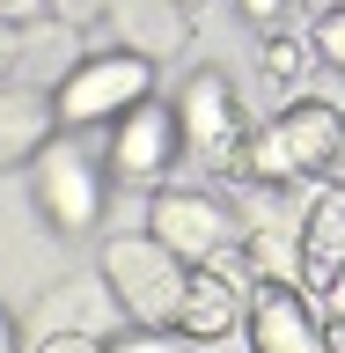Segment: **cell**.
Masks as SVG:
<instances>
[{"mask_svg": "<svg viewBox=\"0 0 345 353\" xmlns=\"http://www.w3.org/2000/svg\"><path fill=\"white\" fill-rule=\"evenodd\" d=\"M331 176H345V110L316 103V96H294L286 110H272L250 132L242 184H258V192H302V184H331Z\"/></svg>", "mask_w": 345, "mask_h": 353, "instance_id": "obj_1", "label": "cell"}, {"mask_svg": "<svg viewBox=\"0 0 345 353\" xmlns=\"http://www.w3.org/2000/svg\"><path fill=\"white\" fill-rule=\"evenodd\" d=\"M103 280H110V294L125 302L132 324L176 331V316H184V287H191V265L176 258L162 236H110L103 243Z\"/></svg>", "mask_w": 345, "mask_h": 353, "instance_id": "obj_2", "label": "cell"}, {"mask_svg": "<svg viewBox=\"0 0 345 353\" xmlns=\"http://www.w3.org/2000/svg\"><path fill=\"white\" fill-rule=\"evenodd\" d=\"M176 125H184V154H191L206 176H236V184H242V162H250V132H258V125H250L242 96L220 81L213 66L184 81V96H176Z\"/></svg>", "mask_w": 345, "mask_h": 353, "instance_id": "obj_3", "label": "cell"}, {"mask_svg": "<svg viewBox=\"0 0 345 353\" xmlns=\"http://www.w3.org/2000/svg\"><path fill=\"white\" fill-rule=\"evenodd\" d=\"M154 96V59L147 52H88L59 88H52V103H59V125L66 132H96L103 118H125Z\"/></svg>", "mask_w": 345, "mask_h": 353, "instance_id": "obj_4", "label": "cell"}, {"mask_svg": "<svg viewBox=\"0 0 345 353\" xmlns=\"http://www.w3.org/2000/svg\"><path fill=\"white\" fill-rule=\"evenodd\" d=\"M147 236H162L184 265H220L242 250V214L198 184H162L147 192Z\"/></svg>", "mask_w": 345, "mask_h": 353, "instance_id": "obj_5", "label": "cell"}, {"mask_svg": "<svg viewBox=\"0 0 345 353\" xmlns=\"http://www.w3.org/2000/svg\"><path fill=\"white\" fill-rule=\"evenodd\" d=\"M103 162L81 148V140H52V148L30 162V192H37V214L59 228V236H88L103 221Z\"/></svg>", "mask_w": 345, "mask_h": 353, "instance_id": "obj_6", "label": "cell"}, {"mask_svg": "<svg viewBox=\"0 0 345 353\" xmlns=\"http://www.w3.org/2000/svg\"><path fill=\"white\" fill-rule=\"evenodd\" d=\"M184 154V125H176V103H140L110 125V148H103V170L110 184H132V192H162V176L176 170Z\"/></svg>", "mask_w": 345, "mask_h": 353, "instance_id": "obj_7", "label": "cell"}, {"mask_svg": "<svg viewBox=\"0 0 345 353\" xmlns=\"http://www.w3.org/2000/svg\"><path fill=\"white\" fill-rule=\"evenodd\" d=\"M242 331H250V353H331L324 324L294 280H258L250 287V309H242Z\"/></svg>", "mask_w": 345, "mask_h": 353, "instance_id": "obj_8", "label": "cell"}, {"mask_svg": "<svg viewBox=\"0 0 345 353\" xmlns=\"http://www.w3.org/2000/svg\"><path fill=\"white\" fill-rule=\"evenodd\" d=\"M250 272H242V250L220 265H191V287H184V316H176V331L184 339H228V331L242 324V309H250Z\"/></svg>", "mask_w": 345, "mask_h": 353, "instance_id": "obj_9", "label": "cell"}, {"mask_svg": "<svg viewBox=\"0 0 345 353\" xmlns=\"http://www.w3.org/2000/svg\"><path fill=\"white\" fill-rule=\"evenodd\" d=\"M59 132V103L44 88H0V170H30Z\"/></svg>", "mask_w": 345, "mask_h": 353, "instance_id": "obj_10", "label": "cell"}, {"mask_svg": "<svg viewBox=\"0 0 345 353\" xmlns=\"http://www.w3.org/2000/svg\"><path fill=\"white\" fill-rule=\"evenodd\" d=\"M338 265H345V184H316L309 221H302V280H309V294H316Z\"/></svg>", "mask_w": 345, "mask_h": 353, "instance_id": "obj_11", "label": "cell"}, {"mask_svg": "<svg viewBox=\"0 0 345 353\" xmlns=\"http://www.w3.org/2000/svg\"><path fill=\"white\" fill-rule=\"evenodd\" d=\"M110 22L125 30V52H176L184 44V0H110Z\"/></svg>", "mask_w": 345, "mask_h": 353, "instance_id": "obj_12", "label": "cell"}, {"mask_svg": "<svg viewBox=\"0 0 345 353\" xmlns=\"http://www.w3.org/2000/svg\"><path fill=\"white\" fill-rule=\"evenodd\" d=\"M309 44L302 37H286V30H264V44H258V74H264V88H272V96H286V103H294V96H302V81H309Z\"/></svg>", "mask_w": 345, "mask_h": 353, "instance_id": "obj_13", "label": "cell"}, {"mask_svg": "<svg viewBox=\"0 0 345 353\" xmlns=\"http://www.w3.org/2000/svg\"><path fill=\"white\" fill-rule=\"evenodd\" d=\"M198 339H184V331H147V324H132L125 339H103V353H191Z\"/></svg>", "mask_w": 345, "mask_h": 353, "instance_id": "obj_14", "label": "cell"}, {"mask_svg": "<svg viewBox=\"0 0 345 353\" xmlns=\"http://www.w3.org/2000/svg\"><path fill=\"white\" fill-rule=\"evenodd\" d=\"M309 44H316V59H324V66H345V8H324L316 30H309Z\"/></svg>", "mask_w": 345, "mask_h": 353, "instance_id": "obj_15", "label": "cell"}, {"mask_svg": "<svg viewBox=\"0 0 345 353\" xmlns=\"http://www.w3.org/2000/svg\"><path fill=\"white\" fill-rule=\"evenodd\" d=\"M236 8H242L250 30H286V8H294V0H236Z\"/></svg>", "mask_w": 345, "mask_h": 353, "instance_id": "obj_16", "label": "cell"}, {"mask_svg": "<svg viewBox=\"0 0 345 353\" xmlns=\"http://www.w3.org/2000/svg\"><path fill=\"white\" fill-rule=\"evenodd\" d=\"M44 15H59V22H96V15H110V0H44Z\"/></svg>", "mask_w": 345, "mask_h": 353, "instance_id": "obj_17", "label": "cell"}, {"mask_svg": "<svg viewBox=\"0 0 345 353\" xmlns=\"http://www.w3.org/2000/svg\"><path fill=\"white\" fill-rule=\"evenodd\" d=\"M15 66H22V22L0 15V88L15 81Z\"/></svg>", "mask_w": 345, "mask_h": 353, "instance_id": "obj_18", "label": "cell"}, {"mask_svg": "<svg viewBox=\"0 0 345 353\" xmlns=\"http://www.w3.org/2000/svg\"><path fill=\"white\" fill-rule=\"evenodd\" d=\"M30 353H103V339H81V331H44Z\"/></svg>", "mask_w": 345, "mask_h": 353, "instance_id": "obj_19", "label": "cell"}, {"mask_svg": "<svg viewBox=\"0 0 345 353\" xmlns=\"http://www.w3.org/2000/svg\"><path fill=\"white\" fill-rule=\"evenodd\" d=\"M316 294H324V324H345V265L331 272L324 287H316Z\"/></svg>", "mask_w": 345, "mask_h": 353, "instance_id": "obj_20", "label": "cell"}, {"mask_svg": "<svg viewBox=\"0 0 345 353\" xmlns=\"http://www.w3.org/2000/svg\"><path fill=\"white\" fill-rule=\"evenodd\" d=\"M0 353H22V346H15V316H8V309H0Z\"/></svg>", "mask_w": 345, "mask_h": 353, "instance_id": "obj_21", "label": "cell"}, {"mask_svg": "<svg viewBox=\"0 0 345 353\" xmlns=\"http://www.w3.org/2000/svg\"><path fill=\"white\" fill-rule=\"evenodd\" d=\"M30 8H44V0H0V15L15 22V15H30Z\"/></svg>", "mask_w": 345, "mask_h": 353, "instance_id": "obj_22", "label": "cell"}, {"mask_svg": "<svg viewBox=\"0 0 345 353\" xmlns=\"http://www.w3.org/2000/svg\"><path fill=\"white\" fill-rule=\"evenodd\" d=\"M324 346H331V353H345V324H324Z\"/></svg>", "mask_w": 345, "mask_h": 353, "instance_id": "obj_23", "label": "cell"}, {"mask_svg": "<svg viewBox=\"0 0 345 353\" xmlns=\"http://www.w3.org/2000/svg\"><path fill=\"white\" fill-rule=\"evenodd\" d=\"M331 8H345V0H331Z\"/></svg>", "mask_w": 345, "mask_h": 353, "instance_id": "obj_24", "label": "cell"}]
</instances>
